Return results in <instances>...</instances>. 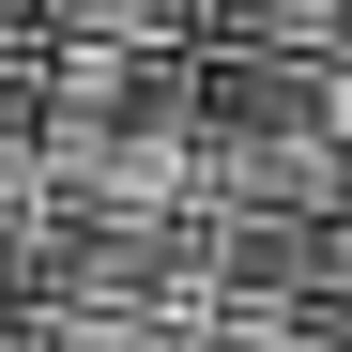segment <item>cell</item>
<instances>
[{"label": "cell", "mask_w": 352, "mask_h": 352, "mask_svg": "<svg viewBox=\"0 0 352 352\" xmlns=\"http://www.w3.org/2000/svg\"><path fill=\"white\" fill-rule=\"evenodd\" d=\"M199 46H291V62H322V46H352V0H199Z\"/></svg>", "instance_id": "cell-1"}, {"label": "cell", "mask_w": 352, "mask_h": 352, "mask_svg": "<svg viewBox=\"0 0 352 352\" xmlns=\"http://www.w3.org/2000/svg\"><path fill=\"white\" fill-rule=\"evenodd\" d=\"M199 0H46V46H184Z\"/></svg>", "instance_id": "cell-2"}, {"label": "cell", "mask_w": 352, "mask_h": 352, "mask_svg": "<svg viewBox=\"0 0 352 352\" xmlns=\"http://www.w3.org/2000/svg\"><path fill=\"white\" fill-rule=\"evenodd\" d=\"M46 352H199V322H168V307H46Z\"/></svg>", "instance_id": "cell-3"}, {"label": "cell", "mask_w": 352, "mask_h": 352, "mask_svg": "<svg viewBox=\"0 0 352 352\" xmlns=\"http://www.w3.org/2000/svg\"><path fill=\"white\" fill-rule=\"evenodd\" d=\"M199 352H337V307H214Z\"/></svg>", "instance_id": "cell-4"}, {"label": "cell", "mask_w": 352, "mask_h": 352, "mask_svg": "<svg viewBox=\"0 0 352 352\" xmlns=\"http://www.w3.org/2000/svg\"><path fill=\"white\" fill-rule=\"evenodd\" d=\"M0 46H46V0H0Z\"/></svg>", "instance_id": "cell-5"}]
</instances>
